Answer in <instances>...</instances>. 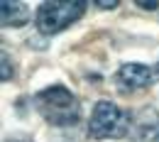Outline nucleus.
Wrapping results in <instances>:
<instances>
[{
    "label": "nucleus",
    "mask_w": 159,
    "mask_h": 142,
    "mask_svg": "<svg viewBox=\"0 0 159 142\" xmlns=\"http://www.w3.org/2000/svg\"><path fill=\"white\" fill-rule=\"evenodd\" d=\"M34 105H37L42 118L49 125H57V127L74 125V122H79V115H81L76 96L66 86H59V83L42 88L34 96Z\"/></svg>",
    "instance_id": "obj_1"
},
{
    "label": "nucleus",
    "mask_w": 159,
    "mask_h": 142,
    "mask_svg": "<svg viewBox=\"0 0 159 142\" xmlns=\"http://www.w3.org/2000/svg\"><path fill=\"white\" fill-rule=\"evenodd\" d=\"M130 130V115L113 101H98L88 118V137L93 140H120Z\"/></svg>",
    "instance_id": "obj_2"
},
{
    "label": "nucleus",
    "mask_w": 159,
    "mask_h": 142,
    "mask_svg": "<svg viewBox=\"0 0 159 142\" xmlns=\"http://www.w3.org/2000/svg\"><path fill=\"white\" fill-rule=\"evenodd\" d=\"M86 2L83 0H47L37 7V30L42 34H59L69 25L83 17Z\"/></svg>",
    "instance_id": "obj_3"
},
{
    "label": "nucleus",
    "mask_w": 159,
    "mask_h": 142,
    "mask_svg": "<svg viewBox=\"0 0 159 142\" xmlns=\"http://www.w3.org/2000/svg\"><path fill=\"white\" fill-rule=\"evenodd\" d=\"M154 79V71L139 61H127L115 71V83L120 91H139L147 88Z\"/></svg>",
    "instance_id": "obj_4"
},
{
    "label": "nucleus",
    "mask_w": 159,
    "mask_h": 142,
    "mask_svg": "<svg viewBox=\"0 0 159 142\" xmlns=\"http://www.w3.org/2000/svg\"><path fill=\"white\" fill-rule=\"evenodd\" d=\"M132 135L137 142H159V113L154 108H144L135 113Z\"/></svg>",
    "instance_id": "obj_5"
},
{
    "label": "nucleus",
    "mask_w": 159,
    "mask_h": 142,
    "mask_svg": "<svg viewBox=\"0 0 159 142\" xmlns=\"http://www.w3.org/2000/svg\"><path fill=\"white\" fill-rule=\"evenodd\" d=\"M30 20V10L25 2L17 0H2L0 2V22L2 27H22Z\"/></svg>",
    "instance_id": "obj_6"
},
{
    "label": "nucleus",
    "mask_w": 159,
    "mask_h": 142,
    "mask_svg": "<svg viewBox=\"0 0 159 142\" xmlns=\"http://www.w3.org/2000/svg\"><path fill=\"white\" fill-rule=\"evenodd\" d=\"M12 79V61L7 59V54H2V71H0V81H10Z\"/></svg>",
    "instance_id": "obj_7"
},
{
    "label": "nucleus",
    "mask_w": 159,
    "mask_h": 142,
    "mask_svg": "<svg viewBox=\"0 0 159 142\" xmlns=\"http://www.w3.org/2000/svg\"><path fill=\"white\" fill-rule=\"evenodd\" d=\"M93 5H98L100 10H115V7H118L120 2H118V0H105V2H103V0H96Z\"/></svg>",
    "instance_id": "obj_8"
},
{
    "label": "nucleus",
    "mask_w": 159,
    "mask_h": 142,
    "mask_svg": "<svg viewBox=\"0 0 159 142\" xmlns=\"http://www.w3.org/2000/svg\"><path fill=\"white\" fill-rule=\"evenodd\" d=\"M135 5H137V7H142V10H157V7H159L157 0H137Z\"/></svg>",
    "instance_id": "obj_9"
},
{
    "label": "nucleus",
    "mask_w": 159,
    "mask_h": 142,
    "mask_svg": "<svg viewBox=\"0 0 159 142\" xmlns=\"http://www.w3.org/2000/svg\"><path fill=\"white\" fill-rule=\"evenodd\" d=\"M5 142H30V140H5Z\"/></svg>",
    "instance_id": "obj_10"
}]
</instances>
